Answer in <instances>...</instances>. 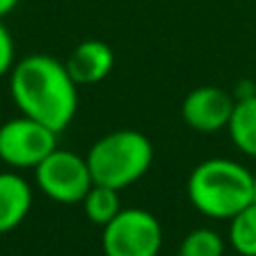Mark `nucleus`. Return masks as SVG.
Returning a JSON list of instances; mask_svg holds the SVG:
<instances>
[{"instance_id": "obj_14", "label": "nucleus", "mask_w": 256, "mask_h": 256, "mask_svg": "<svg viewBox=\"0 0 256 256\" xmlns=\"http://www.w3.org/2000/svg\"><path fill=\"white\" fill-rule=\"evenodd\" d=\"M14 66H16V43H14L12 32L0 18V79L9 76Z\"/></svg>"}, {"instance_id": "obj_3", "label": "nucleus", "mask_w": 256, "mask_h": 256, "mask_svg": "<svg viewBox=\"0 0 256 256\" xmlns=\"http://www.w3.org/2000/svg\"><path fill=\"white\" fill-rule=\"evenodd\" d=\"M153 155V144L144 132L120 128L99 137L90 146L86 162L94 184L122 191L148 173Z\"/></svg>"}, {"instance_id": "obj_5", "label": "nucleus", "mask_w": 256, "mask_h": 256, "mask_svg": "<svg viewBox=\"0 0 256 256\" xmlns=\"http://www.w3.org/2000/svg\"><path fill=\"white\" fill-rule=\"evenodd\" d=\"M34 180L36 186L58 204H81L94 184L86 155L68 148H54L34 168Z\"/></svg>"}, {"instance_id": "obj_11", "label": "nucleus", "mask_w": 256, "mask_h": 256, "mask_svg": "<svg viewBox=\"0 0 256 256\" xmlns=\"http://www.w3.org/2000/svg\"><path fill=\"white\" fill-rule=\"evenodd\" d=\"M81 207H84V214L88 216V220L99 227H106L124 209L120 200V191L110 189V186H102V184L90 186L86 198L81 200Z\"/></svg>"}, {"instance_id": "obj_15", "label": "nucleus", "mask_w": 256, "mask_h": 256, "mask_svg": "<svg viewBox=\"0 0 256 256\" xmlns=\"http://www.w3.org/2000/svg\"><path fill=\"white\" fill-rule=\"evenodd\" d=\"M18 2L20 0H0V18H4L9 12H14L18 7Z\"/></svg>"}, {"instance_id": "obj_2", "label": "nucleus", "mask_w": 256, "mask_h": 256, "mask_svg": "<svg viewBox=\"0 0 256 256\" xmlns=\"http://www.w3.org/2000/svg\"><path fill=\"white\" fill-rule=\"evenodd\" d=\"M254 173L230 158H209L191 168L186 198L191 207L212 220H232L252 204Z\"/></svg>"}, {"instance_id": "obj_4", "label": "nucleus", "mask_w": 256, "mask_h": 256, "mask_svg": "<svg viewBox=\"0 0 256 256\" xmlns=\"http://www.w3.org/2000/svg\"><path fill=\"white\" fill-rule=\"evenodd\" d=\"M102 230L106 256H158L162 250V225L146 209H122Z\"/></svg>"}, {"instance_id": "obj_1", "label": "nucleus", "mask_w": 256, "mask_h": 256, "mask_svg": "<svg viewBox=\"0 0 256 256\" xmlns=\"http://www.w3.org/2000/svg\"><path fill=\"white\" fill-rule=\"evenodd\" d=\"M9 94L20 115L54 132L66 130L79 108V86L66 63L50 54H30L9 72Z\"/></svg>"}, {"instance_id": "obj_6", "label": "nucleus", "mask_w": 256, "mask_h": 256, "mask_svg": "<svg viewBox=\"0 0 256 256\" xmlns=\"http://www.w3.org/2000/svg\"><path fill=\"white\" fill-rule=\"evenodd\" d=\"M58 132L38 124L25 115H18L0 124V162L14 171L36 168L54 148Z\"/></svg>"}, {"instance_id": "obj_10", "label": "nucleus", "mask_w": 256, "mask_h": 256, "mask_svg": "<svg viewBox=\"0 0 256 256\" xmlns=\"http://www.w3.org/2000/svg\"><path fill=\"white\" fill-rule=\"evenodd\" d=\"M227 132H230L232 144L240 153L256 160V94L236 99Z\"/></svg>"}, {"instance_id": "obj_7", "label": "nucleus", "mask_w": 256, "mask_h": 256, "mask_svg": "<svg viewBox=\"0 0 256 256\" xmlns=\"http://www.w3.org/2000/svg\"><path fill=\"white\" fill-rule=\"evenodd\" d=\"M236 99L218 86H200L194 88L182 102V122L196 132L214 135L227 130L234 112Z\"/></svg>"}, {"instance_id": "obj_9", "label": "nucleus", "mask_w": 256, "mask_h": 256, "mask_svg": "<svg viewBox=\"0 0 256 256\" xmlns=\"http://www.w3.org/2000/svg\"><path fill=\"white\" fill-rule=\"evenodd\" d=\"M34 204L32 184L18 171H0V234L25 222Z\"/></svg>"}, {"instance_id": "obj_8", "label": "nucleus", "mask_w": 256, "mask_h": 256, "mask_svg": "<svg viewBox=\"0 0 256 256\" xmlns=\"http://www.w3.org/2000/svg\"><path fill=\"white\" fill-rule=\"evenodd\" d=\"M66 68L76 86L102 84L115 68V52L106 40L86 38L66 58Z\"/></svg>"}, {"instance_id": "obj_12", "label": "nucleus", "mask_w": 256, "mask_h": 256, "mask_svg": "<svg viewBox=\"0 0 256 256\" xmlns=\"http://www.w3.org/2000/svg\"><path fill=\"white\" fill-rule=\"evenodd\" d=\"M232 250L240 256H256V204L252 202L230 220L227 232Z\"/></svg>"}, {"instance_id": "obj_16", "label": "nucleus", "mask_w": 256, "mask_h": 256, "mask_svg": "<svg viewBox=\"0 0 256 256\" xmlns=\"http://www.w3.org/2000/svg\"><path fill=\"white\" fill-rule=\"evenodd\" d=\"M252 202L256 204V176H254V186H252Z\"/></svg>"}, {"instance_id": "obj_13", "label": "nucleus", "mask_w": 256, "mask_h": 256, "mask_svg": "<svg viewBox=\"0 0 256 256\" xmlns=\"http://www.w3.org/2000/svg\"><path fill=\"white\" fill-rule=\"evenodd\" d=\"M225 238L212 227H198L182 238L178 256H225Z\"/></svg>"}]
</instances>
